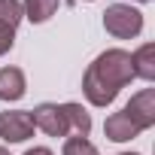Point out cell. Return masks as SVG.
<instances>
[{"label": "cell", "mask_w": 155, "mask_h": 155, "mask_svg": "<svg viewBox=\"0 0 155 155\" xmlns=\"http://www.w3.org/2000/svg\"><path fill=\"white\" fill-rule=\"evenodd\" d=\"M131 79H134L131 52L107 49L88 64V70L82 76V94L88 97L91 107H110Z\"/></svg>", "instance_id": "6da1fadb"}, {"label": "cell", "mask_w": 155, "mask_h": 155, "mask_svg": "<svg viewBox=\"0 0 155 155\" xmlns=\"http://www.w3.org/2000/svg\"><path fill=\"white\" fill-rule=\"evenodd\" d=\"M104 28L116 40H131L143 31V12L134 9L131 3H113L104 9Z\"/></svg>", "instance_id": "7a4b0ae2"}, {"label": "cell", "mask_w": 155, "mask_h": 155, "mask_svg": "<svg viewBox=\"0 0 155 155\" xmlns=\"http://www.w3.org/2000/svg\"><path fill=\"white\" fill-rule=\"evenodd\" d=\"M34 119L31 113L25 110H6V113H0V137H3L6 143H25L34 137Z\"/></svg>", "instance_id": "3957f363"}, {"label": "cell", "mask_w": 155, "mask_h": 155, "mask_svg": "<svg viewBox=\"0 0 155 155\" xmlns=\"http://www.w3.org/2000/svg\"><path fill=\"white\" fill-rule=\"evenodd\" d=\"M31 119H34V128H40L43 134L49 137H67V119L61 113V104H40L31 110Z\"/></svg>", "instance_id": "277c9868"}, {"label": "cell", "mask_w": 155, "mask_h": 155, "mask_svg": "<svg viewBox=\"0 0 155 155\" xmlns=\"http://www.w3.org/2000/svg\"><path fill=\"white\" fill-rule=\"evenodd\" d=\"M25 18L21 0H0V55H6L15 43V28Z\"/></svg>", "instance_id": "5b68a950"}, {"label": "cell", "mask_w": 155, "mask_h": 155, "mask_svg": "<svg viewBox=\"0 0 155 155\" xmlns=\"http://www.w3.org/2000/svg\"><path fill=\"white\" fill-rule=\"evenodd\" d=\"M125 113L131 116V122H134L140 131L152 128V125H155V88H140V91L125 104Z\"/></svg>", "instance_id": "8992f818"}, {"label": "cell", "mask_w": 155, "mask_h": 155, "mask_svg": "<svg viewBox=\"0 0 155 155\" xmlns=\"http://www.w3.org/2000/svg\"><path fill=\"white\" fill-rule=\"evenodd\" d=\"M104 134H107V140H113V143H125V140H134V137L140 134V128L131 122V116H128L125 110H119V113L107 116Z\"/></svg>", "instance_id": "52a82bcc"}, {"label": "cell", "mask_w": 155, "mask_h": 155, "mask_svg": "<svg viewBox=\"0 0 155 155\" xmlns=\"http://www.w3.org/2000/svg\"><path fill=\"white\" fill-rule=\"evenodd\" d=\"M25 88H28V82H25L21 67H3L0 70V101H6V104L21 101Z\"/></svg>", "instance_id": "ba28073f"}, {"label": "cell", "mask_w": 155, "mask_h": 155, "mask_svg": "<svg viewBox=\"0 0 155 155\" xmlns=\"http://www.w3.org/2000/svg\"><path fill=\"white\" fill-rule=\"evenodd\" d=\"M61 113H64V119H67V131L73 134V137H88V131H91V116H88V110L82 107V104H61Z\"/></svg>", "instance_id": "9c48e42d"}, {"label": "cell", "mask_w": 155, "mask_h": 155, "mask_svg": "<svg viewBox=\"0 0 155 155\" xmlns=\"http://www.w3.org/2000/svg\"><path fill=\"white\" fill-rule=\"evenodd\" d=\"M131 70H134V79H146V82L155 79V46L152 43H143L131 55Z\"/></svg>", "instance_id": "30bf717a"}, {"label": "cell", "mask_w": 155, "mask_h": 155, "mask_svg": "<svg viewBox=\"0 0 155 155\" xmlns=\"http://www.w3.org/2000/svg\"><path fill=\"white\" fill-rule=\"evenodd\" d=\"M61 6V0H21V9H25V18H31L34 25H43L49 21Z\"/></svg>", "instance_id": "8fae6325"}, {"label": "cell", "mask_w": 155, "mask_h": 155, "mask_svg": "<svg viewBox=\"0 0 155 155\" xmlns=\"http://www.w3.org/2000/svg\"><path fill=\"white\" fill-rule=\"evenodd\" d=\"M61 155H101V152H97V146L88 137H67Z\"/></svg>", "instance_id": "7c38bea8"}, {"label": "cell", "mask_w": 155, "mask_h": 155, "mask_svg": "<svg viewBox=\"0 0 155 155\" xmlns=\"http://www.w3.org/2000/svg\"><path fill=\"white\" fill-rule=\"evenodd\" d=\"M25 155H55L52 149H46V146H34V149H28Z\"/></svg>", "instance_id": "4fadbf2b"}, {"label": "cell", "mask_w": 155, "mask_h": 155, "mask_svg": "<svg viewBox=\"0 0 155 155\" xmlns=\"http://www.w3.org/2000/svg\"><path fill=\"white\" fill-rule=\"evenodd\" d=\"M0 155H9V152H6V149H3V146H0Z\"/></svg>", "instance_id": "5bb4252c"}, {"label": "cell", "mask_w": 155, "mask_h": 155, "mask_svg": "<svg viewBox=\"0 0 155 155\" xmlns=\"http://www.w3.org/2000/svg\"><path fill=\"white\" fill-rule=\"evenodd\" d=\"M119 155H137V152H119Z\"/></svg>", "instance_id": "9a60e30c"}, {"label": "cell", "mask_w": 155, "mask_h": 155, "mask_svg": "<svg viewBox=\"0 0 155 155\" xmlns=\"http://www.w3.org/2000/svg\"><path fill=\"white\" fill-rule=\"evenodd\" d=\"M137 3H152V0H137Z\"/></svg>", "instance_id": "2e32d148"}, {"label": "cell", "mask_w": 155, "mask_h": 155, "mask_svg": "<svg viewBox=\"0 0 155 155\" xmlns=\"http://www.w3.org/2000/svg\"><path fill=\"white\" fill-rule=\"evenodd\" d=\"M85 3H91V0H85Z\"/></svg>", "instance_id": "e0dca14e"}]
</instances>
